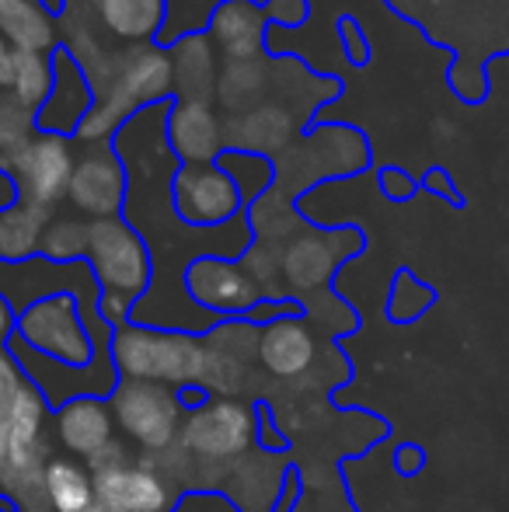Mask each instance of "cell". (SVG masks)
I'll return each instance as SVG.
<instances>
[{"mask_svg":"<svg viewBox=\"0 0 509 512\" xmlns=\"http://www.w3.org/2000/svg\"><path fill=\"white\" fill-rule=\"evenodd\" d=\"M258 408L245 398H206L185 408L178 450L192 464L199 492H220L227 471L258 446Z\"/></svg>","mask_w":509,"mask_h":512,"instance_id":"obj_1","label":"cell"},{"mask_svg":"<svg viewBox=\"0 0 509 512\" xmlns=\"http://www.w3.org/2000/svg\"><path fill=\"white\" fill-rule=\"evenodd\" d=\"M109 359L119 380H147L171 391H199L206 370L203 335L129 321L112 331Z\"/></svg>","mask_w":509,"mask_h":512,"instance_id":"obj_2","label":"cell"},{"mask_svg":"<svg viewBox=\"0 0 509 512\" xmlns=\"http://www.w3.org/2000/svg\"><path fill=\"white\" fill-rule=\"evenodd\" d=\"M11 342L49 359V363L77 366V370L109 356V345H98L88 324H84L81 304H77L74 293H53V297H42L35 304L21 307Z\"/></svg>","mask_w":509,"mask_h":512,"instance_id":"obj_3","label":"cell"},{"mask_svg":"<svg viewBox=\"0 0 509 512\" xmlns=\"http://www.w3.org/2000/svg\"><path fill=\"white\" fill-rule=\"evenodd\" d=\"M84 262L102 293H123L129 300H143L154 286V251L126 216L88 220Z\"/></svg>","mask_w":509,"mask_h":512,"instance_id":"obj_4","label":"cell"},{"mask_svg":"<svg viewBox=\"0 0 509 512\" xmlns=\"http://www.w3.org/2000/svg\"><path fill=\"white\" fill-rule=\"evenodd\" d=\"M109 408L123 439L140 450V457H154L178 443L185 418V401L178 391L147 380H116L109 391Z\"/></svg>","mask_w":509,"mask_h":512,"instance_id":"obj_5","label":"cell"},{"mask_svg":"<svg viewBox=\"0 0 509 512\" xmlns=\"http://www.w3.org/2000/svg\"><path fill=\"white\" fill-rule=\"evenodd\" d=\"M363 248V234L353 227L339 230H307L300 237H290L279 244V265H283V297L304 300L328 293V283L339 272L342 262Z\"/></svg>","mask_w":509,"mask_h":512,"instance_id":"obj_6","label":"cell"},{"mask_svg":"<svg viewBox=\"0 0 509 512\" xmlns=\"http://www.w3.org/2000/svg\"><path fill=\"white\" fill-rule=\"evenodd\" d=\"M129 196V175L112 140L105 143H77V164L70 175L67 203L70 213L84 220H109L123 216Z\"/></svg>","mask_w":509,"mask_h":512,"instance_id":"obj_7","label":"cell"},{"mask_svg":"<svg viewBox=\"0 0 509 512\" xmlns=\"http://www.w3.org/2000/svg\"><path fill=\"white\" fill-rule=\"evenodd\" d=\"M171 206L192 230H213L248 213L241 189L217 164H178L171 178Z\"/></svg>","mask_w":509,"mask_h":512,"instance_id":"obj_8","label":"cell"},{"mask_svg":"<svg viewBox=\"0 0 509 512\" xmlns=\"http://www.w3.org/2000/svg\"><path fill=\"white\" fill-rule=\"evenodd\" d=\"M185 297L210 317H248L262 304L265 293L255 286V279L241 269L238 258L224 255H199L182 272Z\"/></svg>","mask_w":509,"mask_h":512,"instance_id":"obj_9","label":"cell"},{"mask_svg":"<svg viewBox=\"0 0 509 512\" xmlns=\"http://www.w3.org/2000/svg\"><path fill=\"white\" fill-rule=\"evenodd\" d=\"M77 164V143L60 133H35V140L14 157L7 175L18 185V199L46 209L67 203L70 175Z\"/></svg>","mask_w":509,"mask_h":512,"instance_id":"obj_10","label":"cell"},{"mask_svg":"<svg viewBox=\"0 0 509 512\" xmlns=\"http://www.w3.org/2000/svg\"><path fill=\"white\" fill-rule=\"evenodd\" d=\"M318 359L321 335L304 317V310L258 324V366L265 377L279 380V384H297L318 370Z\"/></svg>","mask_w":509,"mask_h":512,"instance_id":"obj_11","label":"cell"},{"mask_svg":"<svg viewBox=\"0 0 509 512\" xmlns=\"http://www.w3.org/2000/svg\"><path fill=\"white\" fill-rule=\"evenodd\" d=\"M168 21V0H67L60 25L102 28L119 46L157 42Z\"/></svg>","mask_w":509,"mask_h":512,"instance_id":"obj_12","label":"cell"},{"mask_svg":"<svg viewBox=\"0 0 509 512\" xmlns=\"http://www.w3.org/2000/svg\"><path fill=\"white\" fill-rule=\"evenodd\" d=\"M116 418H112L109 398H95V394H81V398L63 401L53 408V422H49V439L56 450L67 457L84 460L88 464L98 450L116 439Z\"/></svg>","mask_w":509,"mask_h":512,"instance_id":"obj_13","label":"cell"},{"mask_svg":"<svg viewBox=\"0 0 509 512\" xmlns=\"http://www.w3.org/2000/svg\"><path fill=\"white\" fill-rule=\"evenodd\" d=\"M95 499L109 502L119 512H171L182 492L140 457L95 474Z\"/></svg>","mask_w":509,"mask_h":512,"instance_id":"obj_14","label":"cell"},{"mask_svg":"<svg viewBox=\"0 0 509 512\" xmlns=\"http://www.w3.org/2000/svg\"><path fill=\"white\" fill-rule=\"evenodd\" d=\"M164 49H168V60H171V91H175V102L217 105V84H220L224 60H220L210 35L203 28L182 32Z\"/></svg>","mask_w":509,"mask_h":512,"instance_id":"obj_15","label":"cell"},{"mask_svg":"<svg viewBox=\"0 0 509 512\" xmlns=\"http://www.w3.org/2000/svg\"><path fill=\"white\" fill-rule=\"evenodd\" d=\"M164 140L178 164H217V157L227 150L224 119L210 102H171Z\"/></svg>","mask_w":509,"mask_h":512,"instance_id":"obj_16","label":"cell"},{"mask_svg":"<svg viewBox=\"0 0 509 512\" xmlns=\"http://www.w3.org/2000/svg\"><path fill=\"white\" fill-rule=\"evenodd\" d=\"M265 7L255 0H220L206 18V35L217 46L224 63H248L265 53V35H269Z\"/></svg>","mask_w":509,"mask_h":512,"instance_id":"obj_17","label":"cell"},{"mask_svg":"<svg viewBox=\"0 0 509 512\" xmlns=\"http://www.w3.org/2000/svg\"><path fill=\"white\" fill-rule=\"evenodd\" d=\"M283 488H286L283 453L255 446L248 457H241L238 464L227 471L220 492L234 502L238 512H269V509H276Z\"/></svg>","mask_w":509,"mask_h":512,"instance_id":"obj_18","label":"cell"},{"mask_svg":"<svg viewBox=\"0 0 509 512\" xmlns=\"http://www.w3.org/2000/svg\"><path fill=\"white\" fill-rule=\"evenodd\" d=\"M91 105H95V95H91V84L84 81L81 67H77L67 49L56 46L53 91H49L46 105L39 108V133H60L74 140L77 126L91 112Z\"/></svg>","mask_w":509,"mask_h":512,"instance_id":"obj_19","label":"cell"},{"mask_svg":"<svg viewBox=\"0 0 509 512\" xmlns=\"http://www.w3.org/2000/svg\"><path fill=\"white\" fill-rule=\"evenodd\" d=\"M300 129V119L286 105H262L238 112L224 122V140L227 150H245V154H265L269 150H283Z\"/></svg>","mask_w":509,"mask_h":512,"instance_id":"obj_20","label":"cell"},{"mask_svg":"<svg viewBox=\"0 0 509 512\" xmlns=\"http://www.w3.org/2000/svg\"><path fill=\"white\" fill-rule=\"evenodd\" d=\"M0 39L14 53H56L60 21L39 0H0Z\"/></svg>","mask_w":509,"mask_h":512,"instance_id":"obj_21","label":"cell"},{"mask_svg":"<svg viewBox=\"0 0 509 512\" xmlns=\"http://www.w3.org/2000/svg\"><path fill=\"white\" fill-rule=\"evenodd\" d=\"M56 209L35 206L18 199L0 213V265H25L39 258L42 234H46L49 220Z\"/></svg>","mask_w":509,"mask_h":512,"instance_id":"obj_22","label":"cell"},{"mask_svg":"<svg viewBox=\"0 0 509 512\" xmlns=\"http://www.w3.org/2000/svg\"><path fill=\"white\" fill-rule=\"evenodd\" d=\"M46 502L53 512H84L95 502V474L84 460H74L67 453H53L42 474Z\"/></svg>","mask_w":509,"mask_h":512,"instance_id":"obj_23","label":"cell"},{"mask_svg":"<svg viewBox=\"0 0 509 512\" xmlns=\"http://www.w3.org/2000/svg\"><path fill=\"white\" fill-rule=\"evenodd\" d=\"M49 422H53V405L46 394L25 380L14 401L7 405V446H42L49 439Z\"/></svg>","mask_w":509,"mask_h":512,"instance_id":"obj_24","label":"cell"},{"mask_svg":"<svg viewBox=\"0 0 509 512\" xmlns=\"http://www.w3.org/2000/svg\"><path fill=\"white\" fill-rule=\"evenodd\" d=\"M84 251H88V220L77 213H60L56 209L46 234H42L39 258H46L53 265H74L84 262Z\"/></svg>","mask_w":509,"mask_h":512,"instance_id":"obj_25","label":"cell"},{"mask_svg":"<svg viewBox=\"0 0 509 512\" xmlns=\"http://www.w3.org/2000/svg\"><path fill=\"white\" fill-rule=\"evenodd\" d=\"M217 168H224L241 189V199L252 209L258 199L269 196L272 182H276V164L265 154H245V150H224L217 157Z\"/></svg>","mask_w":509,"mask_h":512,"instance_id":"obj_26","label":"cell"},{"mask_svg":"<svg viewBox=\"0 0 509 512\" xmlns=\"http://www.w3.org/2000/svg\"><path fill=\"white\" fill-rule=\"evenodd\" d=\"M252 387H255V366L241 363L234 356H224V352L206 345V370L203 380H199V391L206 398H245Z\"/></svg>","mask_w":509,"mask_h":512,"instance_id":"obj_27","label":"cell"},{"mask_svg":"<svg viewBox=\"0 0 509 512\" xmlns=\"http://www.w3.org/2000/svg\"><path fill=\"white\" fill-rule=\"evenodd\" d=\"M39 133V112L21 105L11 91H0V168H11L14 157Z\"/></svg>","mask_w":509,"mask_h":512,"instance_id":"obj_28","label":"cell"},{"mask_svg":"<svg viewBox=\"0 0 509 512\" xmlns=\"http://www.w3.org/2000/svg\"><path fill=\"white\" fill-rule=\"evenodd\" d=\"M11 91L21 105L39 112L53 91V53H14Z\"/></svg>","mask_w":509,"mask_h":512,"instance_id":"obj_29","label":"cell"},{"mask_svg":"<svg viewBox=\"0 0 509 512\" xmlns=\"http://www.w3.org/2000/svg\"><path fill=\"white\" fill-rule=\"evenodd\" d=\"M203 338L210 349L224 352V356H234L248 366L258 363V324L248 321V317H224Z\"/></svg>","mask_w":509,"mask_h":512,"instance_id":"obj_30","label":"cell"},{"mask_svg":"<svg viewBox=\"0 0 509 512\" xmlns=\"http://www.w3.org/2000/svg\"><path fill=\"white\" fill-rule=\"evenodd\" d=\"M436 293L429 290L422 279H415L408 269H401L391 283V297H387V317L398 324H408L415 317H422L429 307H433Z\"/></svg>","mask_w":509,"mask_h":512,"instance_id":"obj_31","label":"cell"},{"mask_svg":"<svg viewBox=\"0 0 509 512\" xmlns=\"http://www.w3.org/2000/svg\"><path fill=\"white\" fill-rule=\"evenodd\" d=\"M25 370H21L18 356L11 352V345H0V411H7V405L14 401V394L25 384Z\"/></svg>","mask_w":509,"mask_h":512,"instance_id":"obj_32","label":"cell"},{"mask_svg":"<svg viewBox=\"0 0 509 512\" xmlns=\"http://www.w3.org/2000/svg\"><path fill=\"white\" fill-rule=\"evenodd\" d=\"M265 18L276 28H300L307 21V0H265Z\"/></svg>","mask_w":509,"mask_h":512,"instance_id":"obj_33","label":"cell"},{"mask_svg":"<svg viewBox=\"0 0 509 512\" xmlns=\"http://www.w3.org/2000/svg\"><path fill=\"white\" fill-rule=\"evenodd\" d=\"M171 512H238V509H234V502L224 492H199L196 488V492H185Z\"/></svg>","mask_w":509,"mask_h":512,"instance_id":"obj_34","label":"cell"},{"mask_svg":"<svg viewBox=\"0 0 509 512\" xmlns=\"http://www.w3.org/2000/svg\"><path fill=\"white\" fill-rule=\"evenodd\" d=\"M133 307H136V300L123 297V293H102V297H98V317H102L112 331L133 321Z\"/></svg>","mask_w":509,"mask_h":512,"instance_id":"obj_35","label":"cell"},{"mask_svg":"<svg viewBox=\"0 0 509 512\" xmlns=\"http://www.w3.org/2000/svg\"><path fill=\"white\" fill-rule=\"evenodd\" d=\"M381 189L387 199H394V203H405V199H412L415 192H419V182H415L408 171L401 168H384L381 171Z\"/></svg>","mask_w":509,"mask_h":512,"instance_id":"obj_36","label":"cell"},{"mask_svg":"<svg viewBox=\"0 0 509 512\" xmlns=\"http://www.w3.org/2000/svg\"><path fill=\"white\" fill-rule=\"evenodd\" d=\"M129 460H133V453H129V446L116 436L109 446H105V450H98L95 457L88 460V471H91V474H102V471H112V467L129 464Z\"/></svg>","mask_w":509,"mask_h":512,"instance_id":"obj_37","label":"cell"},{"mask_svg":"<svg viewBox=\"0 0 509 512\" xmlns=\"http://www.w3.org/2000/svg\"><path fill=\"white\" fill-rule=\"evenodd\" d=\"M342 42H346V53H349V60L356 63V67H363V63L370 60V42H367V35L360 32V25H356L353 18H346L342 21Z\"/></svg>","mask_w":509,"mask_h":512,"instance_id":"obj_38","label":"cell"},{"mask_svg":"<svg viewBox=\"0 0 509 512\" xmlns=\"http://www.w3.org/2000/svg\"><path fill=\"white\" fill-rule=\"evenodd\" d=\"M422 185H426L429 192H436V196H440V199H450V203H454V206H461V203H464L461 192H457V185H454V178H450L443 168L426 171V178H422Z\"/></svg>","mask_w":509,"mask_h":512,"instance_id":"obj_39","label":"cell"},{"mask_svg":"<svg viewBox=\"0 0 509 512\" xmlns=\"http://www.w3.org/2000/svg\"><path fill=\"white\" fill-rule=\"evenodd\" d=\"M14 328H18V310H14L11 300L0 293V345H11Z\"/></svg>","mask_w":509,"mask_h":512,"instance_id":"obj_40","label":"cell"},{"mask_svg":"<svg viewBox=\"0 0 509 512\" xmlns=\"http://www.w3.org/2000/svg\"><path fill=\"white\" fill-rule=\"evenodd\" d=\"M394 464H398V471H401V474H415V471H422L426 457H422L419 446H401V450L394 453Z\"/></svg>","mask_w":509,"mask_h":512,"instance_id":"obj_41","label":"cell"},{"mask_svg":"<svg viewBox=\"0 0 509 512\" xmlns=\"http://www.w3.org/2000/svg\"><path fill=\"white\" fill-rule=\"evenodd\" d=\"M11 74H14V49L0 39V91L11 88Z\"/></svg>","mask_w":509,"mask_h":512,"instance_id":"obj_42","label":"cell"},{"mask_svg":"<svg viewBox=\"0 0 509 512\" xmlns=\"http://www.w3.org/2000/svg\"><path fill=\"white\" fill-rule=\"evenodd\" d=\"M14 203H18V185H14V178L0 168V213H4L7 206H14Z\"/></svg>","mask_w":509,"mask_h":512,"instance_id":"obj_43","label":"cell"},{"mask_svg":"<svg viewBox=\"0 0 509 512\" xmlns=\"http://www.w3.org/2000/svg\"><path fill=\"white\" fill-rule=\"evenodd\" d=\"M39 4H42V7H46V11H49V14H53V18H56V21H60V14H63V11H67V0H39Z\"/></svg>","mask_w":509,"mask_h":512,"instance_id":"obj_44","label":"cell"},{"mask_svg":"<svg viewBox=\"0 0 509 512\" xmlns=\"http://www.w3.org/2000/svg\"><path fill=\"white\" fill-rule=\"evenodd\" d=\"M7 453V411H0V460Z\"/></svg>","mask_w":509,"mask_h":512,"instance_id":"obj_45","label":"cell"},{"mask_svg":"<svg viewBox=\"0 0 509 512\" xmlns=\"http://www.w3.org/2000/svg\"><path fill=\"white\" fill-rule=\"evenodd\" d=\"M84 512H119V509H116V506H109V502H102V499H95Z\"/></svg>","mask_w":509,"mask_h":512,"instance_id":"obj_46","label":"cell"}]
</instances>
